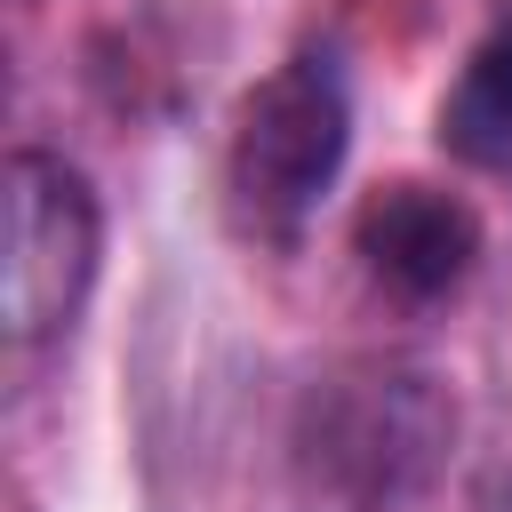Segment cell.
Segmentation results:
<instances>
[{"mask_svg":"<svg viewBox=\"0 0 512 512\" xmlns=\"http://www.w3.org/2000/svg\"><path fill=\"white\" fill-rule=\"evenodd\" d=\"M440 144H448L464 168H488V176L512 168V24L488 32V40L464 56L456 88L440 96Z\"/></svg>","mask_w":512,"mask_h":512,"instance_id":"obj_4","label":"cell"},{"mask_svg":"<svg viewBox=\"0 0 512 512\" xmlns=\"http://www.w3.org/2000/svg\"><path fill=\"white\" fill-rule=\"evenodd\" d=\"M344 152H352V88H344V64L328 48H296L232 112V144H224V208H232V232L256 240V248H296L312 232L320 200L336 192Z\"/></svg>","mask_w":512,"mask_h":512,"instance_id":"obj_1","label":"cell"},{"mask_svg":"<svg viewBox=\"0 0 512 512\" xmlns=\"http://www.w3.org/2000/svg\"><path fill=\"white\" fill-rule=\"evenodd\" d=\"M0 208H8L0 320H8V344L32 352V344H48L80 320L96 264H104V216H96L88 176L56 152H8Z\"/></svg>","mask_w":512,"mask_h":512,"instance_id":"obj_2","label":"cell"},{"mask_svg":"<svg viewBox=\"0 0 512 512\" xmlns=\"http://www.w3.org/2000/svg\"><path fill=\"white\" fill-rule=\"evenodd\" d=\"M352 248H360V264H368V280H376L384 296H400V304H440V296H456V288L472 280V264H480V216H472L456 192L408 176V184L368 192V208H360V224H352Z\"/></svg>","mask_w":512,"mask_h":512,"instance_id":"obj_3","label":"cell"}]
</instances>
